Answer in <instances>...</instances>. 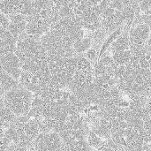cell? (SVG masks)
<instances>
[{
  "mask_svg": "<svg viewBox=\"0 0 151 151\" xmlns=\"http://www.w3.org/2000/svg\"><path fill=\"white\" fill-rule=\"evenodd\" d=\"M0 2H1V1H0Z\"/></svg>",
  "mask_w": 151,
  "mask_h": 151,
  "instance_id": "4fadbf2b",
  "label": "cell"
},
{
  "mask_svg": "<svg viewBox=\"0 0 151 151\" xmlns=\"http://www.w3.org/2000/svg\"><path fill=\"white\" fill-rule=\"evenodd\" d=\"M22 130L25 136L33 142L40 134V125L38 119H30L27 123L22 125Z\"/></svg>",
  "mask_w": 151,
  "mask_h": 151,
  "instance_id": "ba28073f",
  "label": "cell"
},
{
  "mask_svg": "<svg viewBox=\"0 0 151 151\" xmlns=\"http://www.w3.org/2000/svg\"><path fill=\"white\" fill-rule=\"evenodd\" d=\"M128 35L130 40V48L145 46L151 37L150 27L144 22H136L133 24Z\"/></svg>",
  "mask_w": 151,
  "mask_h": 151,
  "instance_id": "5b68a950",
  "label": "cell"
},
{
  "mask_svg": "<svg viewBox=\"0 0 151 151\" xmlns=\"http://www.w3.org/2000/svg\"><path fill=\"white\" fill-rule=\"evenodd\" d=\"M77 56L73 58L48 56V65L50 73L49 87L56 89L68 88L76 71Z\"/></svg>",
  "mask_w": 151,
  "mask_h": 151,
  "instance_id": "6da1fadb",
  "label": "cell"
},
{
  "mask_svg": "<svg viewBox=\"0 0 151 151\" xmlns=\"http://www.w3.org/2000/svg\"><path fill=\"white\" fill-rule=\"evenodd\" d=\"M128 33H129V31L123 29L121 35L113 42V43L111 45V47L109 49V50H111V53L130 50V40H129Z\"/></svg>",
  "mask_w": 151,
  "mask_h": 151,
  "instance_id": "9c48e42d",
  "label": "cell"
},
{
  "mask_svg": "<svg viewBox=\"0 0 151 151\" xmlns=\"http://www.w3.org/2000/svg\"><path fill=\"white\" fill-rule=\"evenodd\" d=\"M32 147L35 151H61L63 142L55 132L40 134L33 142Z\"/></svg>",
  "mask_w": 151,
  "mask_h": 151,
  "instance_id": "277c9868",
  "label": "cell"
},
{
  "mask_svg": "<svg viewBox=\"0 0 151 151\" xmlns=\"http://www.w3.org/2000/svg\"><path fill=\"white\" fill-rule=\"evenodd\" d=\"M0 68L19 82L22 69L20 62L15 53H6L0 56Z\"/></svg>",
  "mask_w": 151,
  "mask_h": 151,
  "instance_id": "8992f818",
  "label": "cell"
},
{
  "mask_svg": "<svg viewBox=\"0 0 151 151\" xmlns=\"http://www.w3.org/2000/svg\"><path fill=\"white\" fill-rule=\"evenodd\" d=\"M33 98V93L20 85L7 91L3 96L4 106L17 117L27 115Z\"/></svg>",
  "mask_w": 151,
  "mask_h": 151,
  "instance_id": "7a4b0ae2",
  "label": "cell"
},
{
  "mask_svg": "<svg viewBox=\"0 0 151 151\" xmlns=\"http://www.w3.org/2000/svg\"><path fill=\"white\" fill-rule=\"evenodd\" d=\"M113 62L117 65H127L132 58V52L130 50L124 51L114 52L111 55Z\"/></svg>",
  "mask_w": 151,
  "mask_h": 151,
  "instance_id": "8fae6325",
  "label": "cell"
},
{
  "mask_svg": "<svg viewBox=\"0 0 151 151\" xmlns=\"http://www.w3.org/2000/svg\"><path fill=\"white\" fill-rule=\"evenodd\" d=\"M9 26L7 30L18 40V38L25 34L27 27V17L21 14H15L8 16Z\"/></svg>",
  "mask_w": 151,
  "mask_h": 151,
  "instance_id": "52a82bcc",
  "label": "cell"
},
{
  "mask_svg": "<svg viewBox=\"0 0 151 151\" xmlns=\"http://www.w3.org/2000/svg\"><path fill=\"white\" fill-rule=\"evenodd\" d=\"M0 12L5 16L21 14L29 16L33 12V1L30 0H4L0 2Z\"/></svg>",
  "mask_w": 151,
  "mask_h": 151,
  "instance_id": "3957f363",
  "label": "cell"
},
{
  "mask_svg": "<svg viewBox=\"0 0 151 151\" xmlns=\"http://www.w3.org/2000/svg\"><path fill=\"white\" fill-rule=\"evenodd\" d=\"M92 39L91 36H84L83 38L74 42L73 49L76 55L85 54L90 48H92Z\"/></svg>",
  "mask_w": 151,
  "mask_h": 151,
  "instance_id": "30bf717a",
  "label": "cell"
},
{
  "mask_svg": "<svg viewBox=\"0 0 151 151\" xmlns=\"http://www.w3.org/2000/svg\"><path fill=\"white\" fill-rule=\"evenodd\" d=\"M9 26V19L8 17L4 15L3 13L0 12V28H4L7 29Z\"/></svg>",
  "mask_w": 151,
  "mask_h": 151,
  "instance_id": "7c38bea8",
  "label": "cell"
}]
</instances>
